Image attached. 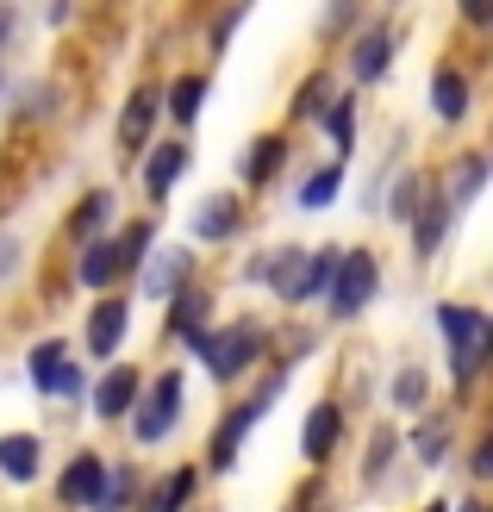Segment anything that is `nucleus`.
<instances>
[{"mask_svg": "<svg viewBox=\"0 0 493 512\" xmlns=\"http://www.w3.org/2000/svg\"><path fill=\"white\" fill-rule=\"evenodd\" d=\"M437 331L450 338V369L456 381H475V369L487 363V344H493V325L487 313H475V306H437Z\"/></svg>", "mask_w": 493, "mask_h": 512, "instance_id": "1", "label": "nucleus"}, {"mask_svg": "<svg viewBox=\"0 0 493 512\" xmlns=\"http://www.w3.org/2000/svg\"><path fill=\"white\" fill-rule=\"evenodd\" d=\"M331 269H337V250H275L263 263V275L275 281L281 300H313L331 281Z\"/></svg>", "mask_w": 493, "mask_h": 512, "instance_id": "2", "label": "nucleus"}, {"mask_svg": "<svg viewBox=\"0 0 493 512\" xmlns=\"http://www.w3.org/2000/svg\"><path fill=\"white\" fill-rule=\"evenodd\" d=\"M256 344H263V331H256V325H225V331H200L188 350L206 363L213 381H238L256 363Z\"/></svg>", "mask_w": 493, "mask_h": 512, "instance_id": "3", "label": "nucleus"}, {"mask_svg": "<svg viewBox=\"0 0 493 512\" xmlns=\"http://www.w3.org/2000/svg\"><path fill=\"white\" fill-rule=\"evenodd\" d=\"M331 313L337 319H356L362 306L375 300V288H381V269H375V256L369 250H337V269H331Z\"/></svg>", "mask_w": 493, "mask_h": 512, "instance_id": "4", "label": "nucleus"}, {"mask_svg": "<svg viewBox=\"0 0 493 512\" xmlns=\"http://www.w3.org/2000/svg\"><path fill=\"white\" fill-rule=\"evenodd\" d=\"M175 419H181V375L169 369V375H157V388H150V400L138 406V419H132L138 444H163L175 431Z\"/></svg>", "mask_w": 493, "mask_h": 512, "instance_id": "5", "label": "nucleus"}, {"mask_svg": "<svg viewBox=\"0 0 493 512\" xmlns=\"http://www.w3.org/2000/svg\"><path fill=\"white\" fill-rule=\"evenodd\" d=\"M32 388H38V394H63V400L82 394V369L69 363V350H63L57 338L32 350Z\"/></svg>", "mask_w": 493, "mask_h": 512, "instance_id": "6", "label": "nucleus"}, {"mask_svg": "<svg viewBox=\"0 0 493 512\" xmlns=\"http://www.w3.org/2000/svg\"><path fill=\"white\" fill-rule=\"evenodd\" d=\"M157 113H163V94L157 88H138L132 100H125V113H119V150H125V157H144Z\"/></svg>", "mask_w": 493, "mask_h": 512, "instance_id": "7", "label": "nucleus"}, {"mask_svg": "<svg viewBox=\"0 0 493 512\" xmlns=\"http://www.w3.org/2000/svg\"><path fill=\"white\" fill-rule=\"evenodd\" d=\"M100 488H107V463H100L94 450H82V456H75V463L63 469L57 500H63V506H94V500H100Z\"/></svg>", "mask_w": 493, "mask_h": 512, "instance_id": "8", "label": "nucleus"}, {"mask_svg": "<svg viewBox=\"0 0 493 512\" xmlns=\"http://www.w3.org/2000/svg\"><path fill=\"white\" fill-rule=\"evenodd\" d=\"M144 263H150V269H144V294H150V300H169L175 281L194 269V250H150Z\"/></svg>", "mask_w": 493, "mask_h": 512, "instance_id": "9", "label": "nucleus"}, {"mask_svg": "<svg viewBox=\"0 0 493 512\" xmlns=\"http://www.w3.org/2000/svg\"><path fill=\"white\" fill-rule=\"evenodd\" d=\"M337 431H344V413H337L331 400L306 413V431H300V450H306V463H325V456L337 450Z\"/></svg>", "mask_w": 493, "mask_h": 512, "instance_id": "10", "label": "nucleus"}, {"mask_svg": "<svg viewBox=\"0 0 493 512\" xmlns=\"http://www.w3.org/2000/svg\"><path fill=\"white\" fill-rule=\"evenodd\" d=\"M238 219H244V200L213 194V200H206V207L194 213V238H200V244H219V238L238 232Z\"/></svg>", "mask_w": 493, "mask_h": 512, "instance_id": "11", "label": "nucleus"}, {"mask_svg": "<svg viewBox=\"0 0 493 512\" xmlns=\"http://www.w3.org/2000/svg\"><path fill=\"white\" fill-rule=\"evenodd\" d=\"M444 238H450V200L437 194V200H425V207L412 213V250L437 256V250H444Z\"/></svg>", "mask_w": 493, "mask_h": 512, "instance_id": "12", "label": "nucleus"}, {"mask_svg": "<svg viewBox=\"0 0 493 512\" xmlns=\"http://www.w3.org/2000/svg\"><path fill=\"white\" fill-rule=\"evenodd\" d=\"M38 469H44L38 438L32 431H7V438H0V475L7 481H38Z\"/></svg>", "mask_w": 493, "mask_h": 512, "instance_id": "13", "label": "nucleus"}, {"mask_svg": "<svg viewBox=\"0 0 493 512\" xmlns=\"http://www.w3.org/2000/svg\"><path fill=\"white\" fill-rule=\"evenodd\" d=\"M125 338V300H94V313H88V350L94 356H113Z\"/></svg>", "mask_w": 493, "mask_h": 512, "instance_id": "14", "label": "nucleus"}, {"mask_svg": "<svg viewBox=\"0 0 493 512\" xmlns=\"http://www.w3.org/2000/svg\"><path fill=\"white\" fill-rule=\"evenodd\" d=\"M138 400V369H107V381L94 388V413L100 419H125Z\"/></svg>", "mask_w": 493, "mask_h": 512, "instance_id": "15", "label": "nucleus"}, {"mask_svg": "<svg viewBox=\"0 0 493 512\" xmlns=\"http://www.w3.org/2000/svg\"><path fill=\"white\" fill-rule=\"evenodd\" d=\"M281 163H288V138H275V132H269V138H256V144H250V157H238L244 188H263Z\"/></svg>", "mask_w": 493, "mask_h": 512, "instance_id": "16", "label": "nucleus"}, {"mask_svg": "<svg viewBox=\"0 0 493 512\" xmlns=\"http://www.w3.org/2000/svg\"><path fill=\"white\" fill-rule=\"evenodd\" d=\"M206 313H213V300H206V294H194V288H175L169 294V331H175V338H200V331H206Z\"/></svg>", "mask_w": 493, "mask_h": 512, "instance_id": "17", "label": "nucleus"}, {"mask_svg": "<svg viewBox=\"0 0 493 512\" xmlns=\"http://www.w3.org/2000/svg\"><path fill=\"white\" fill-rule=\"evenodd\" d=\"M387 25H375V32H362L356 38V50H350V69H356V82H381L387 75Z\"/></svg>", "mask_w": 493, "mask_h": 512, "instance_id": "18", "label": "nucleus"}, {"mask_svg": "<svg viewBox=\"0 0 493 512\" xmlns=\"http://www.w3.org/2000/svg\"><path fill=\"white\" fill-rule=\"evenodd\" d=\"M181 163H188V144H157V150H150V163H144V188H150V194L163 200V194L175 188Z\"/></svg>", "mask_w": 493, "mask_h": 512, "instance_id": "19", "label": "nucleus"}, {"mask_svg": "<svg viewBox=\"0 0 493 512\" xmlns=\"http://www.w3.org/2000/svg\"><path fill=\"white\" fill-rule=\"evenodd\" d=\"M431 107H437V119L469 113V82H462V69H437L431 75Z\"/></svg>", "mask_w": 493, "mask_h": 512, "instance_id": "20", "label": "nucleus"}, {"mask_svg": "<svg viewBox=\"0 0 493 512\" xmlns=\"http://www.w3.org/2000/svg\"><path fill=\"white\" fill-rule=\"evenodd\" d=\"M256 425V413L250 406H238V413H225V425L213 431V469H231L238 463V444H244V431Z\"/></svg>", "mask_w": 493, "mask_h": 512, "instance_id": "21", "label": "nucleus"}, {"mask_svg": "<svg viewBox=\"0 0 493 512\" xmlns=\"http://www.w3.org/2000/svg\"><path fill=\"white\" fill-rule=\"evenodd\" d=\"M113 275H125V269H119V250H113V238H94V244L82 250V281H88V288H107Z\"/></svg>", "mask_w": 493, "mask_h": 512, "instance_id": "22", "label": "nucleus"}, {"mask_svg": "<svg viewBox=\"0 0 493 512\" xmlns=\"http://www.w3.org/2000/svg\"><path fill=\"white\" fill-rule=\"evenodd\" d=\"M194 488H200V469H194V463H188V469H175L163 488H157V500H150V512H188Z\"/></svg>", "mask_w": 493, "mask_h": 512, "instance_id": "23", "label": "nucleus"}, {"mask_svg": "<svg viewBox=\"0 0 493 512\" xmlns=\"http://www.w3.org/2000/svg\"><path fill=\"white\" fill-rule=\"evenodd\" d=\"M412 450H419V463L437 469L450 456V425L444 419H419V431H412Z\"/></svg>", "mask_w": 493, "mask_h": 512, "instance_id": "24", "label": "nucleus"}, {"mask_svg": "<svg viewBox=\"0 0 493 512\" xmlns=\"http://www.w3.org/2000/svg\"><path fill=\"white\" fill-rule=\"evenodd\" d=\"M337 188H344V163H331V169H319V175H306V188H300V207H306V213L331 207V200H337Z\"/></svg>", "mask_w": 493, "mask_h": 512, "instance_id": "25", "label": "nucleus"}, {"mask_svg": "<svg viewBox=\"0 0 493 512\" xmlns=\"http://www.w3.org/2000/svg\"><path fill=\"white\" fill-rule=\"evenodd\" d=\"M200 107H206V75H181L169 88V113L188 125V119H200Z\"/></svg>", "mask_w": 493, "mask_h": 512, "instance_id": "26", "label": "nucleus"}, {"mask_svg": "<svg viewBox=\"0 0 493 512\" xmlns=\"http://www.w3.org/2000/svg\"><path fill=\"white\" fill-rule=\"evenodd\" d=\"M107 219H113V194L100 188V194H88L82 207H75V219H69V232H75V238H94V232H100V225H107Z\"/></svg>", "mask_w": 493, "mask_h": 512, "instance_id": "27", "label": "nucleus"}, {"mask_svg": "<svg viewBox=\"0 0 493 512\" xmlns=\"http://www.w3.org/2000/svg\"><path fill=\"white\" fill-rule=\"evenodd\" d=\"M325 132H331L337 150H350V144H356V100H350V94H337L331 107H325Z\"/></svg>", "mask_w": 493, "mask_h": 512, "instance_id": "28", "label": "nucleus"}, {"mask_svg": "<svg viewBox=\"0 0 493 512\" xmlns=\"http://www.w3.org/2000/svg\"><path fill=\"white\" fill-rule=\"evenodd\" d=\"M113 250H119V269H138L144 256H150V225L138 219V225H125V232L113 238Z\"/></svg>", "mask_w": 493, "mask_h": 512, "instance_id": "29", "label": "nucleus"}, {"mask_svg": "<svg viewBox=\"0 0 493 512\" xmlns=\"http://www.w3.org/2000/svg\"><path fill=\"white\" fill-rule=\"evenodd\" d=\"M425 175H400V182H394V200H387V213H394V219H412V213H419L425 207Z\"/></svg>", "mask_w": 493, "mask_h": 512, "instance_id": "30", "label": "nucleus"}, {"mask_svg": "<svg viewBox=\"0 0 493 512\" xmlns=\"http://www.w3.org/2000/svg\"><path fill=\"white\" fill-rule=\"evenodd\" d=\"M325 94H331L325 75H306L300 94H294V119H319V113H325Z\"/></svg>", "mask_w": 493, "mask_h": 512, "instance_id": "31", "label": "nucleus"}, {"mask_svg": "<svg viewBox=\"0 0 493 512\" xmlns=\"http://www.w3.org/2000/svg\"><path fill=\"white\" fill-rule=\"evenodd\" d=\"M132 506V469H107V488H100V500H94V512H125Z\"/></svg>", "mask_w": 493, "mask_h": 512, "instance_id": "32", "label": "nucleus"}, {"mask_svg": "<svg viewBox=\"0 0 493 512\" xmlns=\"http://www.w3.org/2000/svg\"><path fill=\"white\" fill-rule=\"evenodd\" d=\"M481 182H487V157H469V163L456 169V194H450V200H456V207H462V200H475Z\"/></svg>", "mask_w": 493, "mask_h": 512, "instance_id": "33", "label": "nucleus"}, {"mask_svg": "<svg viewBox=\"0 0 493 512\" xmlns=\"http://www.w3.org/2000/svg\"><path fill=\"white\" fill-rule=\"evenodd\" d=\"M394 406H406V413L425 406V369H400L394 375Z\"/></svg>", "mask_w": 493, "mask_h": 512, "instance_id": "34", "label": "nucleus"}, {"mask_svg": "<svg viewBox=\"0 0 493 512\" xmlns=\"http://www.w3.org/2000/svg\"><path fill=\"white\" fill-rule=\"evenodd\" d=\"M394 450H400V438H394V431H375V450H369V481H381V463H387Z\"/></svg>", "mask_w": 493, "mask_h": 512, "instance_id": "35", "label": "nucleus"}, {"mask_svg": "<svg viewBox=\"0 0 493 512\" xmlns=\"http://www.w3.org/2000/svg\"><path fill=\"white\" fill-rule=\"evenodd\" d=\"M238 19H244V7H231V13L213 25V44H219V50H225V38H231V25H238Z\"/></svg>", "mask_w": 493, "mask_h": 512, "instance_id": "36", "label": "nucleus"}, {"mask_svg": "<svg viewBox=\"0 0 493 512\" xmlns=\"http://www.w3.org/2000/svg\"><path fill=\"white\" fill-rule=\"evenodd\" d=\"M13 25H19V13H13V7H0V44L13 38Z\"/></svg>", "mask_w": 493, "mask_h": 512, "instance_id": "37", "label": "nucleus"}, {"mask_svg": "<svg viewBox=\"0 0 493 512\" xmlns=\"http://www.w3.org/2000/svg\"><path fill=\"white\" fill-rule=\"evenodd\" d=\"M425 512H450V506H444V500H431V506H425Z\"/></svg>", "mask_w": 493, "mask_h": 512, "instance_id": "38", "label": "nucleus"}, {"mask_svg": "<svg viewBox=\"0 0 493 512\" xmlns=\"http://www.w3.org/2000/svg\"><path fill=\"white\" fill-rule=\"evenodd\" d=\"M462 512H487V506H481V500H469V506H462Z\"/></svg>", "mask_w": 493, "mask_h": 512, "instance_id": "39", "label": "nucleus"}, {"mask_svg": "<svg viewBox=\"0 0 493 512\" xmlns=\"http://www.w3.org/2000/svg\"><path fill=\"white\" fill-rule=\"evenodd\" d=\"M0 94H7V82H0Z\"/></svg>", "mask_w": 493, "mask_h": 512, "instance_id": "40", "label": "nucleus"}]
</instances>
